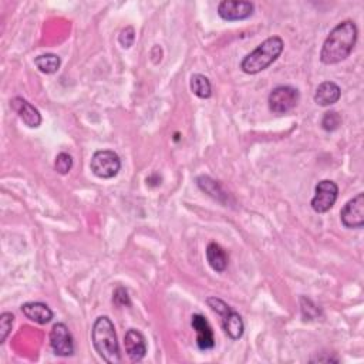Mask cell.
<instances>
[{"instance_id": "obj_10", "label": "cell", "mask_w": 364, "mask_h": 364, "mask_svg": "<svg viewBox=\"0 0 364 364\" xmlns=\"http://www.w3.org/2000/svg\"><path fill=\"white\" fill-rule=\"evenodd\" d=\"M340 220L344 228L360 229L364 226V194H357L346 204L340 212Z\"/></svg>"}, {"instance_id": "obj_20", "label": "cell", "mask_w": 364, "mask_h": 364, "mask_svg": "<svg viewBox=\"0 0 364 364\" xmlns=\"http://www.w3.org/2000/svg\"><path fill=\"white\" fill-rule=\"evenodd\" d=\"M14 323V316L9 312L0 315V344H3L9 337Z\"/></svg>"}, {"instance_id": "obj_7", "label": "cell", "mask_w": 364, "mask_h": 364, "mask_svg": "<svg viewBox=\"0 0 364 364\" xmlns=\"http://www.w3.org/2000/svg\"><path fill=\"white\" fill-rule=\"evenodd\" d=\"M339 187L330 179H323L315 188V196L312 199V208L317 213L329 212L337 201Z\"/></svg>"}, {"instance_id": "obj_2", "label": "cell", "mask_w": 364, "mask_h": 364, "mask_svg": "<svg viewBox=\"0 0 364 364\" xmlns=\"http://www.w3.org/2000/svg\"><path fill=\"white\" fill-rule=\"evenodd\" d=\"M91 340L99 356L108 364L121 363L120 344L116 333V327L108 316L96 319L91 330Z\"/></svg>"}, {"instance_id": "obj_19", "label": "cell", "mask_w": 364, "mask_h": 364, "mask_svg": "<svg viewBox=\"0 0 364 364\" xmlns=\"http://www.w3.org/2000/svg\"><path fill=\"white\" fill-rule=\"evenodd\" d=\"M196 184H198L199 188H201L203 191H205L208 195L213 196L215 199H220V201H221V195H224V192L221 191V187L216 184V181L211 179L209 177H199L196 179Z\"/></svg>"}, {"instance_id": "obj_5", "label": "cell", "mask_w": 364, "mask_h": 364, "mask_svg": "<svg viewBox=\"0 0 364 364\" xmlns=\"http://www.w3.org/2000/svg\"><path fill=\"white\" fill-rule=\"evenodd\" d=\"M300 99L299 90L292 86H278L270 91L268 97L269 110L273 114H286L292 112Z\"/></svg>"}, {"instance_id": "obj_17", "label": "cell", "mask_w": 364, "mask_h": 364, "mask_svg": "<svg viewBox=\"0 0 364 364\" xmlns=\"http://www.w3.org/2000/svg\"><path fill=\"white\" fill-rule=\"evenodd\" d=\"M34 64L42 73H44V75H54V73L59 71L62 66V59L57 56V54L46 53L39 57H36Z\"/></svg>"}, {"instance_id": "obj_9", "label": "cell", "mask_w": 364, "mask_h": 364, "mask_svg": "<svg viewBox=\"0 0 364 364\" xmlns=\"http://www.w3.org/2000/svg\"><path fill=\"white\" fill-rule=\"evenodd\" d=\"M255 5L246 0H222L218 5V16L225 22L246 21L253 14Z\"/></svg>"}, {"instance_id": "obj_11", "label": "cell", "mask_w": 364, "mask_h": 364, "mask_svg": "<svg viewBox=\"0 0 364 364\" xmlns=\"http://www.w3.org/2000/svg\"><path fill=\"white\" fill-rule=\"evenodd\" d=\"M13 110L19 116V118L30 129H38L42 124V114L31 103L22 97H14L10 101Z\"/></svg>"}, {"instance_id": "obj_6", "label": "cell", "mask_w": 364, "mask_h": 364, "mask_svg": "<svg viewBox=\"0 0 364 364\" xmlns=\"http://www.w3.org/2000/svg\"><path fill=\"white\" fill-rule=\"evenodd\" d=\"M90 168L97 178L112 179L117 177L121 170V159L118 154L112 150H100L91 157Z\"/></svg>"}, {"instance_id": "obj_13", "label": "cell", "mask_w": 364, "mask_h": 364, "mask_svg": "<svg viewBox=\"0 0 364 364\" xmlns=\"http://www.w3.org/2000/svg\"><path fill=\"white\" fill-rule=\"evenodd\" d=\"M194 330L196 332V344L199 350H211L215 346V337H213V330L209 326V323L205 320L203 315H194L192 322H191Z\"/></svg>"}, {"instance_id": "obj_15", "label": "cell", "mask_w": 364, "mask_h": 364, "mask_svg": "<svg viewBox=\"0 0 364 364\" xmlns=\"http://www.w3.org/2000/svg\"><path fill=\"white\" fill-rule=\"evenodd\" d=\"M340 97H341V88L335 81L322 83L315 93V101L320 107L333 105L340 100Z\"/></svg>"}, {"instance_id": "obj_22", "label": "cell", "mask_w": 364, "mask_h": 364, "mask_svg": "<svg viewBox=\"0 0 364 364\" xmlns=\"http://www.w3.org/2000/svg\"><path fill=\"white\" fill-rule=\"evenodd\" d=\"M73 168V158L67 153H60L54 161V170H56L60 175H66Z\"/></svg>"}, {"instance_id": "obj_1", "label": "cell", "mask_w": 364, "mask_h": 364, "mask_svg": "<svg viewBox=\"0 0 364 364\" xmlns=\"http://www.w3.org/2000/svg\"><path fill=\"white\" fill-rule=\"evenodd\" d=\"M359 38V30L354 22L344 21L339 23L327 36L322 50H320V62L323 64H337L348 59Z\"/></svg>"}, {"instance_id": "obj_16", "label": "cell", "mask_w": 364, "mask_h": 364, "mask_svg": "<svg viewBox=\"0 0 364 364\" xmlns=\"http://www.w3.org/2000/svg\"><path fill=\"white\" fill-rule=\"evenodd\" d=\"M207 261L209 263V266L215 270V272H225L229 263V257L226 250L216 242H211L207 246Z\"/></svg>"}, {"instance_id": "obj_8", "label": "cell", "mask_w": 364, "mask_h": 364, "mask_svg": "<svg viewBox=\"0 0 364 364\" xmlns=\"http://www.w3.org/2000/svg\"><path fill=\"white\" fill-rule=\"evenodd\" d=\"M50 348L59 357H70L75 354V339L64 323H56L50 330Z\"/></svg>"}, {"instance_id": "obj_4", "label": "cell", "mask_w": 364, "mask_h": 364, "mask_svg": "<svg viewBox=\"0 0 364 364\" xmlns=\"http://www.w3.org/2000/svg\"><path fill=\"white\" fill-rule=\"evenodd\" d=\"M207 304L221 317L224 330L232 340H239L244 336L245 332L244 320L241 315L238 312H235L228 303H225L222 299L212 296L207 299Z\"/></svg>"}, {"instance_id": "obj_14", "label": "cell", "mask_w": 364, "mask_h": 364, "mask_svg": "<svg viewBox=\"0 0 364 364\" xmlns=\"http://www.w3.org/2000/svg\"><path fill=\"white\" fill-rule=\"evenodd\" d=\"M22 313L29 319L30 322H34L38 324H47L53 319L51 309L42 302H29L22 304Z\"/></svg>"}, {"instance_id": "obj_12", "label": "cell", "mask_w": 364, "mask_h": 364, "mask_svg": "<svg viewBox=\"0 0 364 364\" xmlns=\"http://www.w3.org/2000/svg\"><path fill=\"white\" fill-rule=\"evenodd\" d=\"M124 348L127 356L130 357L133 363L141 361L147 354V341L141 332L135 329H130L124 336Z\"/></svg>"}, {"instance_id": "obj_18", "label": "cell", "mask_w": 364, "mask_h": 364, "mask_svg": "<svg viewBox=\"0 0 364 364\" xmlns=\"http://www.w3.org/2000/svg\"><path fill=\"white\" fill-rule=\"evenodd\" d=\"M190 87H191L192 93L199 99L207 100L212 96L211 81L204 75H192L191 81H190Z\"/></svg>"}, {"instance_id": "obj_3", "label": "cell", "mask_w": 364, "mask_h": 364, "mask_svg": "<svg viewBox=\"0 0 364 364\" xmlns=\"http://www.w3.org/2000/svg\"><path fill=\"white\" fill-rule=\"evenodd\" d=\"M285 43L279 36H272L244 57L241 70L246 75H258L275 63L283 51Z\"/></svg>"}, {"instance_id": "obj_24", "label": "cell", "mask_w": 364, "mask_h": 364, "mask_svg": "<svg viewBox=\"0 0 364 364\" xmlns=\"http://www.w3.org/2000/svg\"><path fill=\"white\" fill-rule=\"evenodd\" d=\"M113 302L118 306V307H124V306H131V300H130V296H129V292L122 287V286H118L114 294H113Z\"/></svg>"}, {"instance_id": "obj_21", "label": "cell", "mask_w": 364, "mask_h": 364, "mask_svg": "<svg viewBox=\"0 0 364 364\" xmlns=\"http://www.w3.org/2000/svg\"><path fill=\"white\" fill-rule=\"evenodd\" d=\"M341 125V116L337 112H327L322 118V127L324 131H335Z\"/></svg>"}, {"instance_id": "obj_23", "label": "cell", "mask_w": 364, "mask_h": 364, "mask_svg": "<svg viewBox=\"0 0 364 364\" xmlns=\"http://www.w3.org/2000/svg\"><path fill=\"white\" fill-rule=\"evenodd\" d=\"M118 42L124 49H130L135 42V30L133 26H127L121 30L118 36Z\"/></svg>"}]
</instances>
